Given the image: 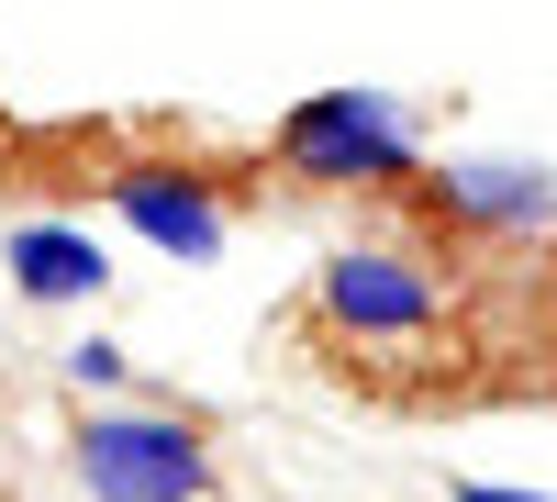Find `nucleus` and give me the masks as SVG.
Masks as SVG:
<instances>
[{"instance_id":"obj_8","label":"nucleus","mask_w":557,"mask_h":502,"mask_svg":"<svg viewBox=\"0 0 557 502\" xmlns=\"http://www.w3.org/2000/svg\"><path fill=\"white\" fill-rule=\"evenodd\" d=\"M457 502H546V491H502V480H469Z\"/></svg>"},{"instance_id":"obj_1","label":"nucleus","mask_w":557,"mask_h":502,"mask_svg":"<svg viewBox=\"0 0 557 502\" xmlns=\"http://www.w3.org/2000/svg\"><path fill=\"white\" fill-rule=\"evenodd\" d=\"M278 168L301 191H401V179H424V146L380 89H312L278 112Z\"/></svg>"},{"instance_id":"obj_3","label":"nucleus","mask_w":557,"mask_h":502,"mask_svg":"<svg viewBox=\"0 0 557 502\" xmlns=\"http://www.w3.org/2000/svg\"><path fill=\"white\" fill-rule=\"evenodd\" d=\"M312 313H323V335L391 357V346H424L446 325V280L424 257H401V246H335L323 280H312Z\"/></svg>"},{"instance_id":"obj_7","label":"nucleus","mask_w":557,"mask_h":502,"mask_svg":"<svg viewBox=\"0 0 557 502\" xmlns=\"http://www.w3.org/2000/svg\"><path fill=\"white\" fill-rule=\"evenodd\" d=\"M67 380H78V391H89V380H123V346H101V335L67 346Z\"/></svg>"},{"instance_id":"obj_4","label":"nucleus","mask_w":557,"mask_h":502,"mask_svg":"<svg viewBox=\"0 0 557 502\" xmlns=\"http://www.w3.org/2000/svg\"><path fill=\"white\" fill-rule=\"evenodd\" d=\"M101 201H112L157 257H178V268L223 257V235H235V212H223V191H212L201 168H112V179H101Z\"/></svg>"},{"instance_id":"obj_9","label":"nucleus","mask_w":557,"mask_h":502,"mask_svg":"<svg viewBox=\"0 0 557 502\" xmlns=\"http://www.w3.org/2000/svg\"><path fill=\"white\" fill-rule=\"evenodd\" d=\"M546 335H557V268H546Z\"/></svg>"},{"instance_id":"obj_6","label":"nucleus","mask_w":557,"mask_h":502,"mask_svg":"<svg viewBox=\"0 0 557 502\" xmlns=\"http://www.w3.org/2000/svg\"><path fill=\"white\" fill-rule=\"evenodd\" d=\"M12 280H23V302H89L112 268H101V246H89L78 223H23L12 235Z\"/></svg>"},{"instance_id":"obj_5","label":"nucleus","mask_w":557,"mask_h":502,"mask_svg":"<svg viewBox=\"0 0 557 502\" xmlns=\"http://www.w3.org/2000/svg\"><path fill=\"white\" fill-rule=\"evenodd\" d=\"M435 212L457 235H546L557 223V168H446Z\"/></svg>"},{"instance_id":"obj_2","label":"nucleus","mask_w":557,"mask_h":502,"mask_svg":"<svg viewBox=\"0 0 557 502\" xmlns=\"http://www.w3.org/2000/svg\"><path fill=\"white\" fill-rule=\"evenodd\" d=\"M67 480L89 502H212L223 491L190 414H89L67 436Z\"/></svg>"}]
</instances>
